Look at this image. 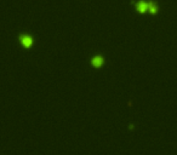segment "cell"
Returning a JSON list of instances; mask_svg holds the SVG:
<instances>
[{
    "mask_svg": "<svg viewBox=\"0 0 177 155\" xmlns=\"http://www.w3.org/2000/svg\"><path fill=\"white\" fill-rule=\"evenodd\" d=\"M92 64L95 67H101L103 64V58L101 56H97V57H95L93 60H92Z\"/></svg>",
    "mask_w": 177,
    "mask_h": 155,
    "instance_id": "3957f363",
    "label": "cell"
},
{
    "mask_svg": "<svg viewBox=\"0 0 177 155\" xmlns=\"http://www.w3.org/2000/svg\"><path fill=\"white\" fill-rule=\"evenodd\" d=\"M156 10H158V9H156L155 5L150 3V4H149V6H148V11L152 12V13H155V12H156Z\"/></svg>",
    "mask_w": 177,
    "mask_h": 155,
    "instance_id": "277c9868",
    "label": "cell"
},
{
    "mask_svg": "<svg viewBox=\"0 0 177 155\" xmlns=\"http://www.w3.org/2000/svg\"><path fill=\"white\" fill-rule=\"evenodd\" d=\"M148 6H149V4H147L145 1H141V3L137 4V10L140 12H146V11H148Z\"/></svg>",
    "mask_w": 177,
    "mask_h": 155,
    "instance_id": "7a4b0ae2",
    "label": "cell"
},
{
    "mask_svg": "<svg viewBox=\"0 0 177 155\" xmlns=\"http://www.w3.org/2000/svg\"><path fill=\"white\" fill-rule=\"evenodd\" d=\"M21 44L25 47H30L33 44V39L28 35H23V36H21Z\"/></svg>",
    "mask_w": 177,
    "mask_h": 155,
    "instance_id": "6da1fadb",
    "label": "cell"
}]
</instances>
